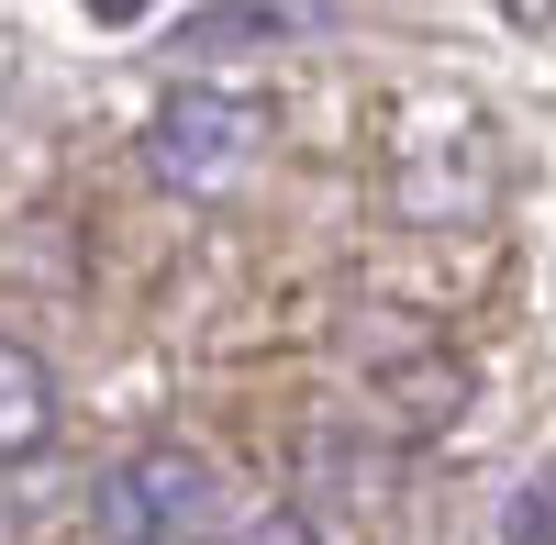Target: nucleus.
<instances>
[{"label":"nucleus","mask_w":556,"mask_h":545,"mask_svg":"<svg viewBox=\"0 0 556 545\" xmlns=\"http://www.w3.org/2000/svg\"><path fill=\"white\" fill-rule=\"evenodd\" d=\"M235 545H323V523H312V512H256Z\"/></svg>","instance_id":"nucleus-6"},{"label":"nucleus","mask_w":556,"mask_h":545,"mask_svg":"<svg viewBox=\"0 0 556 545\" xmlns=\"http://www.w3.org/2000/svg\"><path fill=\"white\" fill-rule=\"evenodd\" d=\"M256 145V101L235 89H167L146 112V167L167 190H212V178H235V156Z\"/></svg>","instance_id":"nucleus-2"},{"label":"nucleus","mask_w":556,"mask_h":545,"mask_svg":"<svg viewBox=\"0 0 556 545\" xmlns=\"http://www.w3.org/2000/svg\"><path fill=\"white\" fill-rule=\"evenodd\" d=\"M490 545H556V457H545L534 479H513V502H501Z\"/></svg>","instance_id":"nucleus-4"},{"label":"nucleus","mask_w":556,"mask_h":545,"mask_svg":"<svg viewBox=\"0 0 556 545\" xmlns=\"http://www.w3.org/2000/svg\"><path fill=\"white\" fill-rule=\"evenodd\" d=\"M156 0H89V23H146Z\"/></svg>","instance_id":"nucleus-7"},{"label":"nucleus","mask_w":556,"mask_h":545,"mask_svg":"<svg viewBox=\"0 0 556 545\" xmlns=\"http://www.w3.org/2000/svg\"><path fill=\"white\" fill-rule=\"evenodd\" d=\"M45 434H56V379L34 345H0V457H34Z\"/></svg>","instance_id":"nucleus-3"},{"label":"nucleus","mask_w":556,"mask_h":545,"mask_svg":"<svg viewBox=\"0 0 556 545\" xmlns=\"http://www.w3.org/2000/svg\"><path fill=\"white\" fill-rule=\"evenodd\" d=\"M178 34L190 45H267V34H290V12H190Z\"/></svg>","instance_id":"nucleus-5"},{"label":"nucleus","mask_w":556,"mask_h":545,"mask_svg":"<svg viewBox=\"0 0 556 545\" xmlns=\"http://www.w3.org/2000/svg\"><path fill=\"white\" fill-rule=\"evenodd\" d=\"M223 512V479L201 445H146V457H123L101 479V502H89V534L101 545H178Z\"/></svg>","instance_id":"nucleus-1"}]
</instances>
